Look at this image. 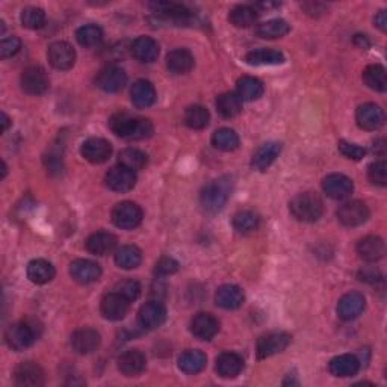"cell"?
<instances>
[{"instance_id":"6da1fadb","label":"cell","mask_w":387,"mask_h":387,"mask_svg":"<svg viewBox=\"0 0 387 387\" xmlns=\"http://www.w3.org/2000/svg\"><path fill=\"white\" fill-rule=\"evenodd\" d=\"M109 127L115 135L130 139V141H138V139H145L153 135V125L150 120L132 117V115L125 112L112 115L109 120Z\"/></svg>"},{"instance_id":"7a4b0ae2","label":"cell","mask_w":387,"mask_h":387,"mask_svg":"<svg viewBox=\"0 0 387 387\" xmlns=\"http://www.w3.org/2000/svg\"><path fill=\"white\" fill-rule=\"evenodd\" d=\"M233 180L229 176H222L220 179L209 182L200 193V203L207 213H218L230 198Z\"/></svg>"},{"instance_id":"3957f363","label":"cell","mask_w":387,"mask_h":387,"mask_svg":"<svg viewBox=\"0 0 387 387\" xmlns=\"http://www.w3.org/2000/svg\"><path fill=\"white\" fill-rule=\"evenodd\" d=\"M289 211L293 218L301 222H315L324 213V203L318 193L304 192L291 200Z\"/></svg>"},{"instance_id":"277c9868","label":"cell","mask_w":387,"mask_h":387,"mask_svg":"<svg viewBox=\"0 0 387 387\" xmlns=\"http://www.w3.org/2000/svg\"><path fill=\"white\" fill-rule=\"evenodd\" d=\"M38 333L32 324L29 322H17L8 327L5 333V339L8 346L14 351H23L35 342Z\"/></svg>"},{"instance_id":"5b68a950","label":"cell","mask_w":387,"mask_h":387,"mask_svg":"<svg viewBox=\"0 0 387 387\" xmlns=\"http://www.w3.org/2000/svg\"><path fill=\"white\" fill-rule=\"evenodd\" d=\"M143 221V211L138 205L132 201H123L117 205L112 211V222L118 229L134 230Z\"/></svg>"},{"instance_id":"8992f818","label":"cell","mask_w":387,"mask_h":387,"mask_svg":"<svg viewBox=\"0 0 387 387\" xmlns=\"http://www.w3.org/2000/svg\"><path fill=\"white\" fill-rule=\"evenodd\" d=\"M369 209L362 201H348L337 211V220L345 227H359L369 220Z\"/></svg>"},{"instance_id":"52a82bcc","label":"cell","mask_w":387,"mask_h":387,"mask_svg":"<svg viewBox=\"0 0 387 387\" xmlns=\"http://www.w3.org/2000/svg\"><path fill=\"white\" fill-rule=\"evenodd\" d=\"M291 344V336L288 333L283 331H274L268 333V335L262 336L258 340V357L259 359H268L273 355L283 353L286 348Z\"/></svg>"},{"instance_id":"ba28073f","label":"cell","mask_w":387,"mask_h":387,"mask_svg":"<svg viewBox=\"0 0 387 387\" xmlns=\"http://www.w3.org/2000/svg\"><path fill=\"white\" fill-rule=\"evenodd\" d=\"M21 90L30 96H41L49 90V77L41 67H29L20 77Z\"/></svg>"},{"instance_id":"9c48e42d","label":"cell","mask_w":387,"mask_h":387,"mask_svg":"<svg viewBox=\"0 0 387 387\" xmlns=\"http://www.w3.org/2000/svg\"><path fill=\"white\" fill-rule=\"evenodd\" d=\"M14 381L20 387H40L44 384V370L34 362H23L14 370Z\"/></svg>"},{"instance_id":"30bf717a","label":"cell","mask_w":387,"mask_h":387,"mask_svg":"<svg viewBox=\"0 0 387 387\" xmlns=\"http://www.w3.org/2000/svg\"><path fill=\"white\" fill-rule=\"evenodd\" d=\"M167 320V308L159 301H149L138 312V321L145 330L159 328Z\"/></svg>"},{"instance_id":"8fae6325","label":"cell","mask_w":387,"mask_h":387,"mask_svg":"<svg viewBox=\"0 0 387 387\" xmlns=\"http://www.w3.org/2000/svg\"><path fill=\"white\" fill-rule=\"evenodd\" d=\"M81 153L91 164H103L111 158L112 145L103 138H90L82 144Z\"/></svg>"},{"instance_id":"7c38bea8","label":"cell","mask_w":387,"mask_h":387,"mask_svg":"<svg viewBox=\"0 0 387 387\" xmlns=\"http://www.w3.org/2000/svg\"><path fill=\"white\" fill-rule=\"evenodd\" d=\"M126 82L127 74L125 73V70L114 65L100 70V73L96 77L97 87L105 92H118L125 88Z\"/></svg>"},{"instance_id":"4fadbf2b","label":"cell","mask_w":387,"mask_h":387,"mask_svg":"<svg viewBox=\"0 0 387 387\" xmlns=\"http://www.w3.org/2000/svg\"><path fill=\"white\" fill-rule=\"evenodd\" d=\"M366 301L360 292H348L339 300L337 303V315L340 320L353 321L365 311Z\"/></svg>"},{"instance_id":"5bb4252c","label":"cell","mask_w":387,"mask_h":387,"mask_svg":"<svg viewBox=\"0 0 387 387\" xmlns=\"http://www.w3.org/2000/svg\"><path fill=\"white\" fill-rule=\"evenodd\" d=\"M49 63L56 70H70L76 63V52L65 41H56L50 44L48 50Z\"/></svg>"},{"instance_id":"9a60e30c","label":"cell","mask_w":387,"mask_h":387,"mask_svg":"<svg viewBox=\"0 0 387 387\" xmlns=\"http://www.w3.org/2000/svg\"><path fill=\"white\" fill-rule=\"evenodd\" d=\"M129 301L118 292H111L103 297L100 303V311L106 320L121 321L129 312Z\"/></svg>"},{"instance_id":"2e32d148","label":"cell","mask_w":387,"mask_h":387,"mask_svg":"<svg viewBox=\"0 0 387 387\" xmlns=\"http://www.w3.org/2000/svg\"><path fill=\"white\" fill-rule=\"evenodd\" d=\"M70 275L73 277V280L81 284H91L97 282L100 275H102V268L98 263L88 260V259H79L74 260L70 265Z\"/></svg>"},{"instance_id":"e0dca14e","label":"cell","mask_w":387,"mask_h":387,"mask_svg":"<svg viewBox=\"0 0 387 387\" xmlns=\"http://www.w3.org/2000/svg\"><path fill=\"white\" fill-rule=\"evenodd\" d=\"M106 187L114 192H127L136 185V174L129 168L115 167L106 174Z\"/></svg>"},{"instance_id":"ac0fdd59","label":"cell","mask_w":387,"mask_h":387,"mask_svg":"<svg viewBox=\"0 0 387 387\" xmlns=\"http://www.w3.org/2000/svg\"><path fill=\"white\" fill-rule=\"evenodd\" d=\"M324 192L333 200H345L353 193L354 185L350 177L344 174H330L322 182Z\"/></svg>"},{"instance_id":"d6986e66","label":"cell","mask_w":387,"mask_h":387,"mask_svg":"<svg viewBox=\"0 0 387 387\" xmlns=\"http://www.w3.org/2000/svg\"><path fill=\"white\" fill-rule=\"evenodd\" d=\"M355 120L363 130H378L384 125V112L375 103H365L359 106L355 112Z\"/></svg>"},{"instance_id":"ffe728a7","label":"cell","mask_w":387,"mask_h":387,"mask_svg":"<svg viewBox=\"0 0 387 387\" xmlns=\"http://www.w3.org/2000/svg\"><path fill=\"white\" fill-rule=\"evenodd\" d=\"M192 335L200 340H212L220 331L218 320L211 313H197L191 321Z\"/></svg>"},{"instance_id":"44dd1931","label":"cell","mask_w":387,"mask_h":387,"mask_svg":"<svg viewBox=\"0 0 387 387\" xmlns=\"http://www.w3.org/2000/svg\"><path fill=\"white\" fill-rule=\"evenodd\" d=\"M100 339L98 331L92 330V328H81L76 330L72 335V348L73 351H76L77 354L81 355H87L94 353L97 348L100 346Z\"/></svg>"},{"instance_id":"7402d4cb","label":"cell","mask_w":387,"mask_h":387,"mask_svg":"<svg viewBox=\"0 0 387 387\" xmlns=\"http://www.w3.org/2000/svg\"><path fill=\"white\" fill-rule=\"evenodd\" d=\"M154 14L165 20H171L176 23H188L192 19V12L187 6L173 3V2H154L149 5Z\"/></svg>"},{"instance_id":"603a6c76","label":"cell","mask_w":387,"mask_h":387,"mask_svg":"<svg viewBox=\"0 0 387 387\" xmlns=\"http://www.w3.org/2000/svg\"><path fill=\"white\" fill-rule=\"evenodd\" d=\"M244 292L235 284H224L215 293V303L226 311H235L244 304Z\"/></svg>"},{"instance_id":"cb8c5ba5","label":"cell","mask_w":387,"mask_h":387,"mask_svg":"<svg viewBox=\"0 0 387 387\" xmlns=\"http://www.w3.org/2000/svg\"><path fill=\"white\" fill-rule=\"evenodd\" d=\"M328 370L331 375L340 378L354 377L360 370V360L353 354H340L330 360Z\"/></svg>"},{"instance_id":"d4e9b609","label":"cell","mask_w":387,"mask_h":387,"mask_svg":"<svg viewBox=\"0 0 387 387\" xmlns=\"http://www.w3.org/2000/svg\"><path fill=\"white\" fill-rule=\"evenodd\" d=\"M147 365L145 355L139 350H129L118 359V369L126 377H138Z\"/></svg>"},{"instance_id":"484cf974","label":"cell","mask_w":387,"mask_h":387,"mask_svg":"<svg viewBox=\"0 0 387 387\" xmlns=\"http://www.w3.org/2000/svg\"><path fill=\"white\" fill-rule=\"evenodd\" d=\"M132 55H134L139 63L150 64L159 56V44L150 36H139L134 41V44H132Z\"/></svg>"},{"instance_id":"4316f807","label":"cell","mask_w":387,"mask_h":387,"mask_svg":"<svg viewBox=\"0 0 387 387\" xmlns=\"http://www.w3.org/2000/svg\"><path fill=\"white\" fill-rule=\"evenodd\" d=\"M357 254L366 262H377L384 258L386 244L378 236H366L357 244Z\"/></svg>"},{"instance_id":"83f0119b","label":"cell","mask_w":387,"mask_h":387,"mask_svg":"<svg viewBox=\"0 0 387 387\" xmlns=\"http://www.w3.org/2000/svg\"><path fill=\"white\" fill-rule=\"evenodd\" d=\"M216 373L221 378H236L244 369V360L236 353H222L216 359Z\"/></svg>"},{"instance_id":"f1b7e54d","label":"cell","mask_w":387,"mask_h":387,"mask_svg":"<svg viewBox=\"0 0 387 387\" xmlns=\"http://www.w3.org/2000/svg\"><path fill=\"white\" fill-rule=\"evenodd\" d=\"M282 151V144L280 143H266L256 150L253 154L251 159V167L258 171H265L273 162L278 158V154Z\"/></svg>"},{"instance_id":"f546056e","label":"cell","mask_w":387,"mask_h":387,"mask_svg":"<svg viewBox=\"0 0 387 387\" xmlns=\"http://www.w3.org/2000/svg\"><path fill=\"white\" fill-rule=\"evenodd\" d=\"M130 98L139 109L150 107L156 100V91L149 81H136L130 90Z\"/></svg>"},{"instance_id":"4dcf8cb0","label":"cell","mask_w":387,"mask_h":387,"mask_svg":"<svg viewBox=\"0 0 387 387\" xmlns=\"http://www.w3.org/2000/svg\"><path fill=\"white\" fill-rule=\"evenodd\" d=\"M167 67L173 74H187L193 68V56L187 49H176L167 55Z\"/></svg>"},{"instance_id":"1f68e13d","label":"cell","mask_w":387,"mask_h":387,"mask_svg":"<svg viewBox=\"0 0 387 387\" xmlns=\"http://www.w3.org/2000/svg\"><path fill=\"white\" fill-rule=\"evenodd\" d=\"M115 245H117V238L107 231H97L87 239V250L96 256H106L115 249Z\"/></svg>"},{"instance_id":"d6a6232c","label":"cell","mask_w":387,"mask_h":387,"mask_svg":"<svg viewBox=\"0 0 387 387\" xmlns=\"http://www.w3.org/2000/svg\"><path fill=\"white\" fill-rule=\"evenodd\" d=\"M28 277L35 284H45L53 280L55 277V268L50 262L44 259H35L29 262L28 265Z\"/></svg>"},{"instance_id":"836d02e7","label":"cell","mask_w":387,"mask_h":387,"mask_svg":"<svg viewBox=\"0 0 387 387\" xmlns=\"http://www.w3.org/2000/svg\"><path fill=\"white\" fill-rule=\"evenodd\" d=\"M259 12L256 8L249 5H238L229 14V20L235 28H250L256 25Z\"/></svg>"},{"instance_id":"e575fe53","label":"cell","mask_w":387,"mask_h":387,"mask_svg":"<svg viewBox=\"0 0 387 387\" xmlns=\"http://www.w3.org/2000/svg\"><path fill=\"white\" fill-rule=\"evenodd\" d=\"M245 61L250 65H280L284 63V55L273 49H258L247 53Z\"/></svg>"},{"instance_id":"d590c367","label":"cell","mask_w":387,"mask_h":387,"mask_svg":"<svg viewBox=\"0 0 387 387\" xmlns=\"http://www.w3.org/2000/svg\"><path fill=\"white\" fill-rule=\"evenodd\" d=\"M206 355L198 350H188L185 351L179 357V368L185 374H198L206 366Z\"/></svg>"},{"instance_id":"8d00e7d4","label":"cell","mask_w":387,"mask_h":387,"mask_svg":"<svg viewBox=\"0 0 387 387\" xmlns=\"http://www.w3.org/2000/svg\"><path fill=\"white\" fill-rule=\"evenodd\" d=\"M263 83L256 79V77L251 76H244L241 79L238 81V96L241 97V100L244 102H254L263 96Z\"/></svg>"},{"instance_id":"74e56055","label":"cell","mask_w":387,"mask_h":387,"mask_svg":"<svg viewBox=\"0 0 387 387\" xmlns=\"http://www.w3.org/2000/svg\"><path fill=\"white\" fill-rule=\"evenodd\" d=\"M216 109L224 118H233L242 111V100L235 92H224L216 98Z\"/></svg>"},{"instance_id":"f35d334b","label":"cell","mask_w":387,"mask_h":387,"mask_svg":"<svg viewBox=\"0 0 387 387\" xmlns=\"http://www.w3.org/2000/svg\"><path fill=\"white\" fill-rule=\"evenodd\" d=\"M363 82L368 88L384 92L387 90V77H386V68L380 64L368 65L363 72Z\"/></svg>"},{"instance_id":"ab89813d","label":"cell","mask_w":387,"mask_h":387,"mask_svg":"<svg viewBox=\"0 0 387 387\" xmlns=\"http://www.w3.org/2000/svg\"><path fill=\"white\" fill-rule=\"evenodd\" d=\"M143 254L135 245H125L115 253V263L123 269H135L141 265Z\"/></svg>"},{"instance_id":"60d3db41","label":"cell","mask_w":387,"mask_h":387,"mask_svg":"<svg viewBox=\"0 0 387 387\" xmlns=\"http://www.w3.org/2000/svg\"><path fill=\"white\" fill-rule=\"evenodd\" d=\"M289 30L291 26L284 20L274 19L259 25L256 29V34L260 38H265V40H275V38H282L284 35H288Z\"/></svg>"},{"instance_id":"b9f144b4","label":"cell","mask_w":387,"mask_h":387,"mask_svg":"<svg viewBox=\"0 0 387 387\" xmlns=\"http://www.w3.org/2000/svg\"><path fill=\"white\" fill-rule=\"evenodd\" d=\"M76 40L82 48L92 49L102 44L103 41V30L97 25H85L77 29L76 32Z\"/></svg>"},{"instance_id":"7bdbcfd3","label":"cell","mask_w":387,"mask_h":387,"mask_svg":"<svg viewBox=\"0 0 387 387\" xmlns=\"http://www.w3.org/2000/svg\"><path fill=\"white\" fill-rule=\"evenodd\" d=\"M212 145L221 151H233L239 147V136L233 129H218L212 136Z\"/></svg>"},{"instance_id":"ee69618b","label":"cell","mask_w":387,"mask_h":387,"mask_svg":"<svg viewBox=\"0 0 387 387\" xmlns=\"http://www.w3.org/2000/svg\"><path fill=\"white\" fill-rule=\"evenodd\" d=\"M260 226V218L256 212L253 211H241L233 216V229L238 233H253Z\"/></svg>"},{"instance_id":"f6af8a7d","label":"cell","mask_w":387,"mask_h":387,"mask_svg":"<svg viewBox=\"0 0 387 387\" xmlns=\"http://www.w3.org/2000/svg\"><path fill=\"white\" fill-rule=\"evenodd\" d=\"M209 120H211L209 111L200 105L189 106L188 109L185 111V125H187L189 129L193 130L205 129L209 125Z\"/></svg>"},{"instance_id":"bcb514c9","label":"cell","mask_w":387,"mask_h":387,"mask_svg":"<svg viewBox=\"0 0 387 387\" xmlns=\"http://www.w3.org/2000/svg\"><path fill=\"white\" fill-rule=\"evenodd\" d=\"M118 162L121 167L129 168L132 171H139L147 165V156L141 150L126 149L118 154Z\"/></svg>"},{"instance_id":"7dc6e473","label":"cell","mask_w":387,"mask_h":387,"mask_svg":"<svg viewBox=\"0 0 387 387\" xmlns=\"http://www.w3.org/2000/svg\"><path fill=\"white\" fill-rule=\"evenodd\" d=\"M20 20H21V25L28 29H40L45 23V12L41 10V8L29 6L21 11Z\"/></svg>"},{"instance_id":"c3c4849f","label":"cell","mask_w":387,"mask_h":387,"mask_svg":"<svg viewBox=\"0 0 387 387\" xmlns=\"http://www.w3.org/2000/svg\"><path fill=\"white\" fill-rule=\"evenodd\" d=\"M368 177L369 180L378 187H386L387 183V165L384 160H377L368 169Z\"/></svg>"},{"instance_id":"681fc988","label":"cell","mask_w":387,"mask_h":387,"mask_svg":"<svg viewBox=\"0 0 387 387\" xmlns=\"http://www.w3.org/2000/svg\"><path fill=\"white\" fill-rule=\"evenodd\" d=\"M117 291L120 295L125 297L129 303L132 301L138 300V297L141 295V284H139L136 280H125L117 284Z\"/></svg>"},{"instance_id":"f907efd6","label":"cell","mask_w":387,"mask_h":387,"mask_svg":"<svg viewBox=\"0 0 387 387\" xmlns=\"http://www.w3.org/2000/svg\"><path fill=\"white\" fill-rule=\"evenodd\" d=\"M179 271V262L173 258H160L156 262V266H154V274H158L160 277H167V275H173Z\"/></svg>"},{"instance_id":"816d5d0a","label":"cell","mask_w":387,"mask_h":387,"mask_svg":"<svg viewBox=\"0 0 387 387\" xmlns=\"http://www.w3.org/2000/svg\"><path fill=\"white\" fill-rule=\"evenodd\" d=\"M337 147H339V151L342 153L344 156L348 158V159L360 160V159L365 158V154H366V150L363 149V147L351 144V143H348V141H340L337 144Z\"/></svg>"},{"instance_id":"f5cc1de1","label":"cell","mask_w":387,"mask_h":387,"mask_svg":"<svg viewBox=\"0 0 387 387\" xmlns=\"http://www.w3.org/2000/svg\"><path fill=\"white\" fill-rule=\"evenodd\" d=\"M21 49V41L19 40L17 36H10V38H5L0 44V56L3 59L6 58H12L17 55Z\"/></svg>"},{"instance_id":"db71d44e","label":"cell","mask_w":387,"mask_h":387,"mask_svg":"<svg viewBox=\"0 0 387 387\" xmlns=\"http://www.w3.org/2000/svg\"><path fill=\"white\" fill-rule=\"evenodd\" d=\"M360 280L362 282H369L375 283L378 280V273H375V269H362L360 271Z\"/></svg>"},{"instance_id":"11a10c76","label":"cell","mask_w":387,"mask_h":387,"mask_svg":"<svg viewBox=\"0 0 387 387\" xmlns=\"http://www.w3.org/2000/svg\"><path fill=\"white\" fill-rule=\"evenodd\" d=\"M375 26L380 29V30H383V32H386L387 30V14H386V11H380L378 12L377 15H375Z\"/></svg>"},{"instance_id":"9f6ffc18","label":"cell","mask_w":387,"mask_h":387,"mask_svg":"<svg viewBox=\"0 0 387 387\" xmlns=\"http://www.w3.org/2000/svg\"><path fill=\"white\" fill-rule=\"evenodd\" d=\"M354 43L357 44L359 48H362V49H369L370 48V43H369L366 35H355Z\"/></svg>"},{"instance_id":"6f0895ef","label":"cell","mask_w":387,"mask_h":387,"mask_svg":"<svg viewBox=\"0 0 387 387\" xmlns=\"http://www.w3.org/2000/svg\"><path fill=\"white\" fill-rule=\"evenodd\" d=\"M10 125H11L10 117H8L5 112H2V132H6V129L10 127Z\"/></svg>"}]
</instances>
